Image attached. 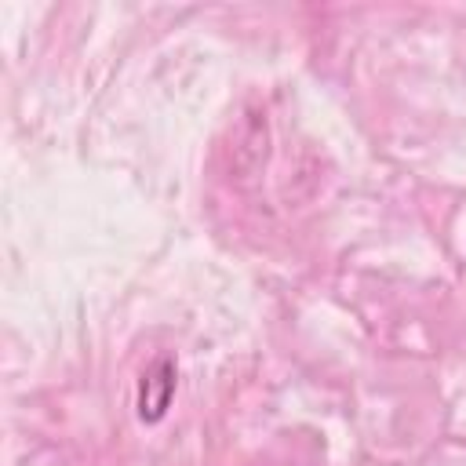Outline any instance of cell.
Here are the masks:
<instances>
[{
    "mask_svg": "<svg viewBox=\"0 0 466 466\" xmlns=\"http://www.w3.org/2000/svg\"><path fill=\"white\" fill-rule=\"evenodd\" d=\"M171 397H175V360L171 357H157L146 368L142 382H138V419L142 422H157L167 411Z\"/></svg>",
    "mask_w": 466,
    "mask_h": 466,
    "instance_id": "obj_1",
    "label": "cell"
}]
</instances>
